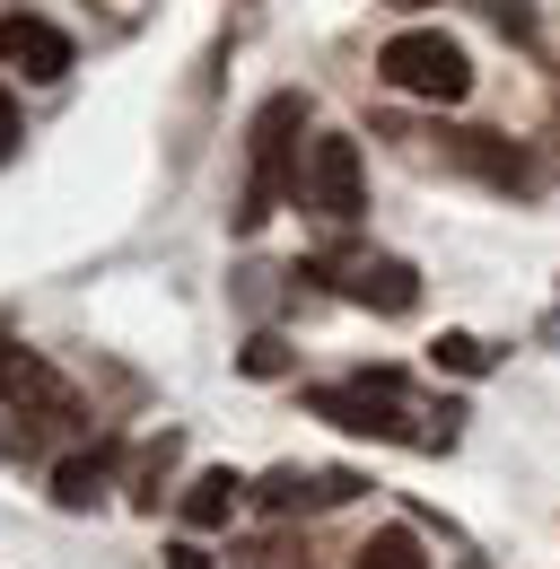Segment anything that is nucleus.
<instances>
[{
  "label": "nucleus",
  "instance_id": "f257e3e1",
  "mask_svg": "<svg viewBox=\"0 0 560 569\" xmlns=\"http://www.w3.org/2000/svg\"><path fill=\"white\" fill-rule=\"evenodd\" d=\"M298 132H307V97H298V88H280V97L254 106V132H246L254 167H246V193H237V211H228L237 237H254V228L280 211V193H298Z\"/></svg>",
  "mask_w": 560,
  "mask_h": 569
},
{
  "label": "nucleus",
  "instance_id": "f03ea898",
  "mask_svg": "<svg viewBox=\"0 0 560 569\" xmlns=\"http://www.w3.org/2000/svg\"><path fill=\"white\" fill-rule=\"evenodd\" d=\"M377 79H386L394 97H429V106H464V97H473V62H464V44L438 36V27H403V36H386V44H377Z\"/></svg>",
  "mask_w": 560,
  "mask_h": 569
},
{
  "label": "nucleus",
  "instance_id": "7ed1b4c3",
  "mask_svg": "<svg viewBox=\"0 0 560 569\" xmlns=\"http://www.w3.org/2000/svg\"><path fill=\"white\" fill-rule=\"evenodd\" d=\"M298 202L324 219V228H350V219L368 211V167H359V141H350V132H316V141H307Z\"/></svg>",
  "mask_w": 560,
  "mask_h": 569
},
{
  "label": "nucleus",
  "instance_id": "20e7f679",
  "mask_svg": "<svg viewBox=\"0 0 560 569\" xmlns=\"http://www.w3.org/2000/svg\"><path fill=\"white\" fill-rule=\"evenodd\" d=\"M307 412L350 429V438H420V429L403 421V403H394V368H368L359 386H316Z\"/></svg>",
  "mask_w": 560,
  "mask_h": 569
},
{
  "label": "nucleus",
  "instance_id": "39448f33",
  "mask_svg": "<svg viewBox=\"0 0 560 569\" xmlns=\"http://www.w3.org/2000/svg\"><path fill=\"white\" fill-rule=\"evenodd\" d=\"M0 403L18 412V421H79V395H70V377L53 368V359L18 351V342H0Z\"/></svg>",
  "mask_w": 560,
  "mask_h": 569
},
{
  "label": "nucleus",
  "instance_id": "423d86ee",
  "mask_svg": "<svg viewBox=\"0 0 560 569\" xmlns=\"http://www.w3.org/2000/svg\"><path fill=\"white\" fill-rule=\"evenodd\" d=\"M447 149H456L482 184H499V193H543V184H552V158H543V149H517V141H499V132H447Z\"/></svg>",
  "mask_w": 560,
  "mask_h": 569
},
{
  "label": "nucleus",
  "instance_id": "0eeeda50",
  "mask_svg": "<svg viewBox=\"0 0 560 569\" xmlns=\"http://www.w3.org/2000/svg\"><path fill=\"white\" fill-rule=\"evenodd\" d=\"M0 71L18 79H70V36L36 9H9L0 18Z\"/></svg>",
  "mask_w": 560,
  "mask_h": 569
},
{
  "label": "nucleus",
  "instance_id": "6e6552de",
  "mask_svg": "<svg viewBox=\"0 0 560 569\" xmlns=\"http://www.w3.org/2000/svg\"><path fill=\"white\" fill-rule=\"evenodd\" d=\"M342 298H359V307H377V316H412L420 307V272L403 263V254H359V263H342Z\"/></svg>",
  "mask_w": 560,
  "mask_h": 569
},
{
  "label": "nucleus",
  "instance_id": "1a4fd4ad",
  "mask_svg": "<svg viewBox=\"0 0 560 569\" xmlns=\"http://www.w3.org/2000/svg\"><path fill=\"white\" fill-rule=\"evenodd\" d=\"M350 491H359L350 473H298V465L263 473V508H272V517H298V508H333V499H350Z\"/></svg>",
  "mask_w": 560,
  "mask_h": 569
},
{
  "label": "nucleus",
  "instance_id": "9d476101",
  "mask_svg": "<svg viewBox=\"0 0 560 569\" xmlns=\"http://www.w3.org/2000/svg\"><path fill=\"white\" fill-rule=\"evenodd\" d=\"M237 499H246V482H237L228 465H219V473H193V482H184V526H193V535L228 526V517H237Z\"/></svg>",
  "mask_w": 560,
  "mask_h": 569
},
{
  "label": "nucleus",
  "instance_id": "9b49d317",
  "mask_svg": "<svg viewBox=\"0 0 560 569\" xmlns=\"http://www.w3.org/2000/svg\"><path fill=\"white\" fill-rule=\"evenodd\" d=\"M106 465H114V447H106V456H70V465H53V499H62V508H88V499L106 491Z\"/></svg>",
  "mask_w": 560,
  "mask_h": 569
},
{
  "label": "nucleus",
  "instance_id": "f8f14e48",
  "mask_svg": "<svg viewBox=\"0 0 560 569\" xmlns=\"http://www.w3.org/2000/svg\"><path fill=\"white\" fill-rule=\"evenodd\" d=\"M350 569H429V561H420V543L403 526H386V535H368V543L350 552Z\"/></svg>",
  "mask_w": 560,
  "mask_h": 569
},
{
  "label": "nucleus",
  "instance_id": "ddd939ff",
  "mask_svg": "<svg viewBox=\"0 0 560 569\" xmlns=\"http://www.w3.org/2000/svg\"><path fill=\"white\" fill-rule=\"evenodd\" d=\"M438 368H456V377H482L490 351L473 342V333H438Z\"/></svg>",
  "mask_w": 560,
  "mask_h": 569
},
{
  "label": "nucleus",
  "instance_id": "4468645a",
  "mask_svg": "<svg viewBox=\"0 0 560 569\" xmlns=\"http://www.w3.org/2000/svg\"><path fill=\"white\" fill-rule=\"evenodd\" d=\"M490 18H499V36H517V44H534V9H526V0H490Z\"/></svg>",
  "mask_w": 560,
  "mask_h": 569
},
{
  "label": "nucleus",
  "instance_id": "2eb2a0df",
  "mask_svg": "<svg viewBox=\"0 0 560 569\" xmlns=\"http://www.w3.org/2000/svg\"><path fill=\"white\" fill-rule=\"evenodd\" d=\"M18 141H27V123H18V97L0 88V158H18Z\"/></svg>",
  "mask_w": 560,
  "mask_h": 569
},
{
  "label": "nucleus",
  "instance_id": "dca6fc26",
  "mask_svg": "<svg viewBox=\"0 0 560 569\" xmlns=\"http://www.w3.org/2000/svg\"><path fill=\"white\" fill-rule=\"evenodd\" d=\"M280 359H289V351H280L272 333H263V342H254V351H246V377H280Z\"/></svg>",
  "mask_w": 560,
  "mask_h": 569
},
{
  "label": "nucleus",
  "instance_id": "f3484780",
  "mask_svg": "<svg viewBox=\"0 0 560 569\" xmlns=\"http://www.w3.org/2000/svg\"><path fill=\"white\" fill-rule=\"evenodd\" d=\"M167 569H210V561H202V543H176V552H167Z\"/></svg>",
  "mask_w": 560,
  "mask_h": 569
},
{
  "label": "nucleus",
  "instance_id": "a211bd4d",
  "mask_svg": "<svg viewBox=\"0 0 560 569\" xmlns=\"http://www.w3.org/2000/svg\"><path fill=\"white\" fill-rule=\"evenodd\" d=\"M394 9H429V0H394Z\"/></svg>",
  "mask_w": 560,
  "mask_h": 569
},
{
  "label": "nucleus",
  "instance_id": "6ab92c4d",
  "mask_svg": "<svg viewBox=\"0 0 560 569\" xmlns=\"http://www.w3.org/2000/svg\"><path fill=\"white\" fill-rule=\"evenodd\" d=\"M456 569H482V561H456Z\"/></svg>",
  "mask_w": 560,
  "mask_h": 569
}]
</instances>
